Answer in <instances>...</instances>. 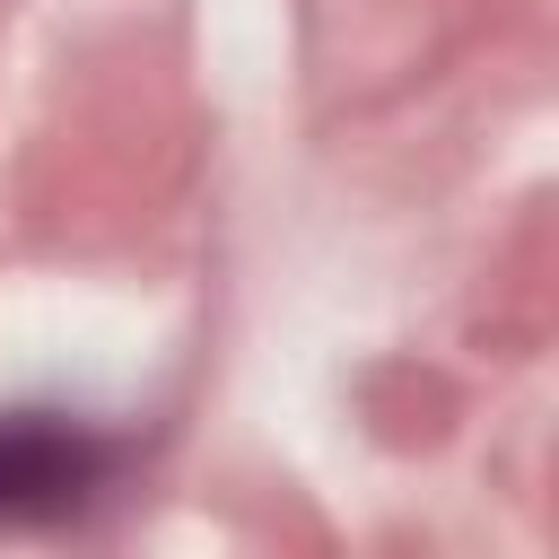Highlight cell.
I'll use <instances>...</instances> for the list:
<instances>
[{
	"label": "cell",
	"mask_w": 559,
	"mask_h": 559,
	"mask_svg": "<svg viewBox=\"0 0 559 559\" xmlns=\"http://www.w3.org/2000/svg\"><path fill=\"white\" fill-rule=\"evenodd\" d=\"M131 445L79 411H0V533L61 524L122 480Z\"/></svg>",
	"instance_id": "6da1fadb"
}]
</instances>
